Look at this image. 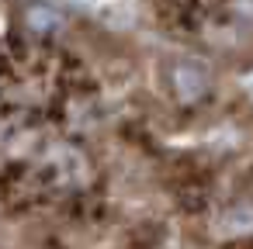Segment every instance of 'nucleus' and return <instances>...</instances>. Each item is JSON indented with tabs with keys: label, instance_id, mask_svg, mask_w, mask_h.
I'll return each mask as SVG.
<instances>
[{
	"label": "nucleus",
	"instance_id": "f257e3e1",
	"mask_svg": "<svg viewBox=\"0 0 253 249\" xmlns=\"http://www.w3.org/2000/svg\"><path fill=\"white\" fill-rule=\"evenodd\" d=\"M39 173L45 183L59 187V190H77L87 183L90 177V163L77 145H49L39 159Z\"/></svg>",
	"mask_w": 253,
	"mask_h": 249
},
{
	"label": "nucleus",
	"instance_id": "f03ea898",
	"mask_svg": "<svg viewBox=\"0 0 253 249\" xmlns=\"http://www.w3.org/2000/svg\"><path fill=\"white\" fill-rule=\"evenodd\" d=\"M170 90H173L177 101L198 104V101H205V94L211 90V80H208V73H205L201 66H194V63H177V66L170 70Z\"/></svg>",
	"mask_w": 253,
	"mask_h": 249
},
{
	"label": "nucleus",
	"instance_id": "7ed1b4c3",
	"mask_svg": "<svg viewBox=\"0 0 253 249\" xmlns=\"http://www.w3.org/2000/svg\"><path fill=\"white\" fill-rule=\"evenodd\" d=\"M222 235H250L253 232V204H229L218 218Z\"/></svg>",
	"mask_w": 253,
	"mask_h": 249
},
{
	"label": "nucleus",
	"instance_id": "20e7f679",
	"mask_svg": "<svg viewBox=\"0 0 253 249\" xmlns=\"http://www.w3.org/2000/svg\"><path fill=\"white\" fill-rule=\"evenodd\" d=\"M25 25H28L32 32H39V35H52V32L63 25V18H59L56 11H49V7H28V11H25Z\"/></svg>",
	"mask_w": 253,
	"mask_h": 249
}]
</instances>
